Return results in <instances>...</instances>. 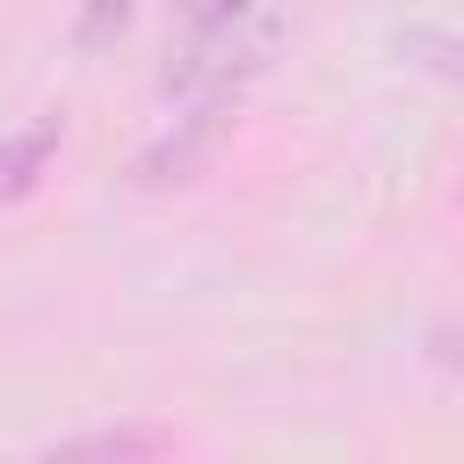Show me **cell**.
Masks as SVG:
<instances>
[{"label":"cell","mask_w":464,"mask_h":464,"mask_svg":"<svg viewBox=\"0 0 464 464\" xmlns=\"http://www.w3.org/2000/svg\"><path fill=\"white\" fill-rule=\"evenodd\" d=\"M174 435L167 428H145V420H123V428H87V435H65L51 450H36L29 464H152L167 457Z\"/></svg>","instance_id":"cell-1"},{"label":"cell","mask_w":464,"mask_h":464,"mask_svg":"<svg viewBox=\"0 0 464 464\" xmlns=\"http://www.w3.org/2000/svg\"><path fill=\"white\" fill-rule=\"evenodd\" d=\"M58 145H65V123L58 116H36V123H22V130L0 138V210H14V203L36 196V181L51 174Z\"/></svg>","instance_id":"cell-2"},{"label":"cell","mask_w":464,"mask_h":464,"mask_svg":"<svg viewBox=\"0 0 464 464\" xmlns=\"http://www.w3.org/2000/svg\"><path fill=\"white\" fill-rule=\"evenodd\" d=\"M130 7H138V0H87V7H80V29H72V36H80V44L94 51V44H109V36H116V29L130 22Z\"/></svg>","instance_id":"cell-3"},{"label":"cell","mask_w":464,"mask_h":464,"mask_svg":"<svg viewBox=\"0 0 464 464\" xmlns=\"http://www.w3.org/2000/svg\"><path fill=\"white\" fill-rule=\"evenodd\" d=\"M181 7H188L196 36L210 44V36H232V22H239V7H246V0H181Z\"/></svg>","instance_id":"cell-4"}]
</instances>
